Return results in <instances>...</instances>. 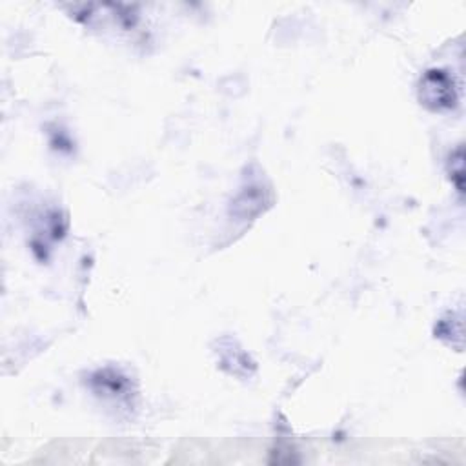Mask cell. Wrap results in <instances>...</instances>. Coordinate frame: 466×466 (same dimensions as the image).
<instances>
[{"instance_id":"1","label":"cell","mask_w":466,"mask_h":466,"mask_svg":"<svg viewBox=\"0 0 466 466\" xmlns=\"http://www.w3.org/2000/svg\"><path fill=\"white\" fill-rule=\"evenodd\" d=\"M420 100L433 109H448L455 106L453 80L444 71H428L420 80Z\"/></svg>"}]
</instances>
